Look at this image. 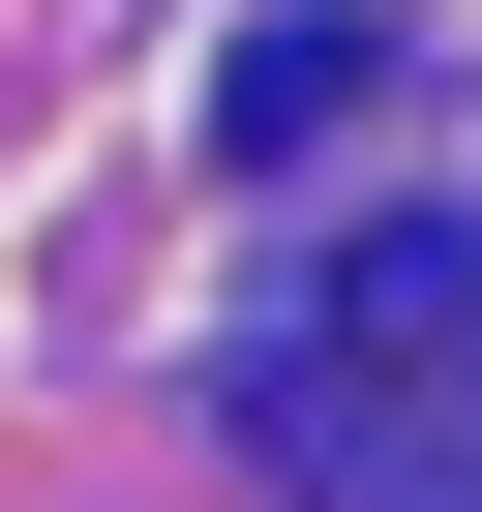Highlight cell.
Segmentation results:
<instances>
[{"label":"cell","mask_w":482,"mask_h":512,"mask_svg":"<svg viewBox=\"0 0 482 512\" xmlns=\"http://www.w3.org/2000/svg\"><path fill=\"white\" fill-rule=\"evenodd\" d=\"M241 422L302 512H482V211H362L241 332Z\"/></svg>","instance_id":"1"},{"label":"cell","mask_w":482,"mask_h":512,"mask_svg":"<svg viewBox=\"0 0 482 512\" xmlns=\"http://www.w3.org/2000/svg\"><path fill=\"white\" fill-rule=\"evenodd\" d=\"M332 121H392V31H241L211 61V151H332Z\"/></svg>","instance_id":"2"}]
</instances>
